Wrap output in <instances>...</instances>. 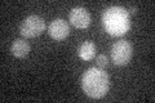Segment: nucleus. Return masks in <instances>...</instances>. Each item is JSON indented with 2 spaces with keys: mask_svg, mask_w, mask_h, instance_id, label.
<instances>
[{
  "mask_svg": "<svg viewBox=\"0 0 155 103\" xmlns=\"http://www.w3.org/2000/svg\"><path fill=\"white\" fill-rule=\"evenodd\" d=\"M84 93L91 98H102L110 89V77L102 68H88L81 79Z\"/></svg>",
  "mask_w": 155,
  "mask_h": 103,
  "instance_id": "obj_1",
  "label": "nucleus"
},
{
  "mask_svg": "<svg viewBox=\"0 0 155 103\" xmlns=\"http://www.w3.org/2000/svg\"><path fill=\"white\" fill-rule=\"evenodd\" d=\"M104 26L110 35L120 36L127 34L130 28L129 12L123 7H110L104 13Z\"/></svg>",
  "mask_w": 155,
  "mask_h": 103,
  "instance_id": "obj_2",
  "label": "nucleus"
},
{
  "mask_svg": "<svg viewBox=\"0 0 155 103\" xmlns=\"http://www.w3.org/2000/svg\"><path fill=\"white\" fill-rule=\"evenodd\" d=\"M133 56V47L127 40L116 41L111 48V61L116 66H124L130 62Z\"/></svg>",
  "mask_w": 155,
  "mask_h": 103,
  "instance_id": "obj_3",
  "label": "nucleus"
},
{
  "mask_svg": "<svg viewBox=\"0 0 155 103\" xmlns=\"http://www.w3.org/2000/svg\"><path fill=\"white\" fill-rule=\"evenodd\" d=\"M44 30H45L44 19L40 16H36V14H31V16L26 17L21 24V35L26 39L36 37L41 35Z\"/></svg>",
  "mask_w": 155,
  "mask_h": 103,
  "instance_id": "obj_4",
  "label": "nucleus"
},
{
  "mask_svg": "<svg viewBox=\"0 0 155 103\" xmlns=\"http://www.w3.org/2000/svg\"><path fill=\"white\" fill-rule=\"evenodd\" d=\"M48 34L51 35L57 41H61L66 39L70 34V26L65 19L62 18H56L54 21H52L49 27H48Z\"/></svg>",
  "mask_w": 155,
  "mask_h": 103,
  "instance_id": "obj_5",
  "label": "nucleus"
},
{
  "mask_svg": "<svg viewBox=\"0 0 155 103\" xmlns=\"http://www.w3.org/2000/svg\"><path fill=\"white\" fill-rule=\"evenodd\" d=\"M69 19L72 26L76 28H87L91 24V14L85 8L76 7L71 9L69 14Z\"/></svg>",
  "mask_w": 155,
  "mask_h": 103,
  "instance_id": "obj_6",
  "label": "nucleus"
},
{
  "mask_svg": "<svg viewBox=\"0 0 155 103\" xmlns=\"http://www.w3.org/2000/svg\"><path fill=\"white\" fill-rule=\"evenodd\" d=\"M12 54L17 58H23L28 54L30 52V44H28L25 39H17L12 44Z\"/></svg>",
  "mask_w": 155,
  "mask_h": 103,
  "instance_id": "obj_7",
  "label": "nucleus"
},
{
  "mask_svg": "<svg viewBox=\"0 0 155 103\" xmlns=\"http://www.w3.org/2000/svg\"><path fill=\"white\" fill-rule=\"evenodd\" d=\"M78 54L83 61H91L96 56V45L92 41H84L79 47Z\"/></svg>",
  "mask_w": 155,
  "mask_h": 103,
  "instance_id": "obj_8",
  "label": "nucleus"
},
{
  "mask_svg": "<svg viewBox=\"0 0 155 103\" xmlns=\"http://www.w3.org/2000/svg\"><path fill=\"white\" fill-rule=\"evenodd\" d=\"M107 63H109V60L105 54H100L97 57V65H98V68H105L107 66Z\"/></svg>",
  "mask_w": 155,
  "mask_h": 103,
  "instance_id": "obj_9",
  "label": "nucleus"
},
{
  "mask_svg": "<svg viewBox=\"0 0 155 103\" xmlns=\"http://www.w3.org/2000/svg\"><path fill=\"white\" fill-rule=\"evenodd\" d=\"M129 12H130V13H132V14H133V13H136V8H134V7H132V8H130V9H129Z\"/></svg>",
  "mask_w": 155,
  "mask_h": 103,
  "instance_id": "obj_10",
  "label": "nucleus"
}]
</instances>
